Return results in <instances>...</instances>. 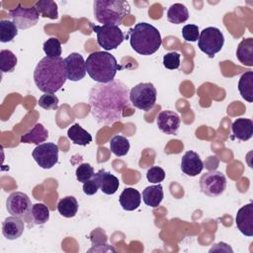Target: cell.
<instances>
[{"mask_svg": "<svg viewBox=\"0 0 253 253\" xmlns=\"http://www.w3.org/2000/svg\"><path fill=\"white\" fill-rule=\"evenodd\" d=\"M237 59L246 66H253V39H243L236 49Z\"/></svg>", "mask_w": 253, "mask_h": 253, "instance_id": "44dd1931", "label": "cell"}, {"mask_svg": "<svg viewBox=\"0 0 253 253\" xmlns=\"http://www.w3.org/2000/svg\"><path fill=\"white\" fill-rule=\"evenodd\" d=\"M32 155L40 167L50 169L58 161V146L52 142L41 143L35 147Z\"/></svg>", "mask_w": 253, "mask_h": 253, "instance_id": "8fae6325", "label": "cell"}, {"mask_svg": "<svg viewBox=\"0 0 253 253\" xmlns=\"http://www.w3.org/2000/svg\"><path fill=\"white\" fill-rule=\"evenodd\" d=\"M66 76L70 81H79L86 75V62L78 52H72L63 59Z\"/></svg>", "mask_w": 253, "mask_h": 253, "instance_id": "4fadbf2b", "label": "cell"}, {"mask_svg": "<svg viewBox=\"0 0 253 253\" xmlns=\"http://www.w3.org/2000/svg\"><path fill=\"white\" fill-rule=\"evenodd\" d=\"M164 178H165V171L158 166H153L149 168L146 172V179L150 183L158 184L162 182Z\"/></svg>", "mask_w": 253, "mask_h": 253, "instance_id": "74e56055", "label": "cell"}, {"mask_svg": "<svg viewBox=\"0 0 253 253\" xmlns=\"http://www.w3.org/2000/svg\"><path fill=\"white\" fill-rule=\"evenodd\" d=\"M8 16L18 29L26 30L38 23L40 14L36 7L25 8L22 5H18L15 9L9 11Z\"/></svg>", "mask_w": 253, "mask_h": 253, "instance_id": "7c38bea8", "label": "cell"}, {"mask_svg": "<svg viewBox=\"0 0 253 253\" xmlns=\"http://www.w3.org/2000/svg\"><path fill=\"white\" fill-rule=\"evenodd\" d=\"M18 59L16 55L9 49H2L0 51V69L2 72H12L16 65Z\"/></svg>", "mask_w": 253, "mask_h": 253, "instance_id": "1f68e13d", "label": "cell"}, {"mask_svg": "<svg viewBox=\"0 0 253 253\" xmlns=\"http://www.w3.org/2000/svg\"><path fill=\"white\" fill-rule=\"evenodd\" d=\"M182 36L187 42H197L200 37L199 27L193 24L184 26L182 29Z\"/></svg>", "mask_w": 253, "mask_h": 253, "instance_id": "d590c367", "label": "cell"}, {"mask_svg": "<svg viewBox=\"0 0 253 253\" xmlns=\"http://www.w3.org/2000/svg\"><path fill=\"white\" fill-rule=\"evenodd\" d=\"M163 187L158 183L146 187L142 192V200L144 204L150 208H156L163 200Z\"/></svg>", "mask_w": 253, "mask_h": 253, "instance_id": "7402d4cb", "label": "cell"}, {"mask_svg": "<svg viewBox=\"0 0 253 253\" xmlns=\"http://www.w3.org/2000/svg\"><path fill=\"white\" fill-rule=\"evenodd\" d=\"M98 189H99V184L94 176L89 181L83 183V192H84V194H86L88 196L95 195L97 193Z\"/></svg>", "mask_w": 253, "mask_h": 253, "instance_id": "f35d334b", "label": "cell"}, {"mask_svg": "<svg viewBox=\"0 0 253 253\" xmlns=\"http://www.w3.org/2000/svg\"><path fill=\"white\" fill-rule=\"evenodd\" d=\"M204 169V162L199 154L193 150L187 151L181 160V170L184 174L195 177L200 174Z\"/></svg>", "mask_w": 253, "mask_h": 253, "instance_id": "2e32d148", "label": "cell"}, {"mask_svg": "<svg viewBox=\"0 0 253 253\" xmlns=\"http://www.w3.org/2000/svg\"><path fill=\"white\" fill-rule=\"evenodd\" d=\"M157 126L166 134H176L180 126V117L173 111H162L157 116Z\"/></svg>", "mask_w": 253, "mask_h": 253, "instance_id": "9a60e30c", "label": "cell"}, {"mask_svg": "<svg viewBox=\"0 0 253 253\" xmlns=\"http://www.w3.org/2000/svg\"><path fill=\"white\" fill-rule=\"evenodd\" d=\"M47 136H48L47 129L42 124H37L30 131H28L26 134L22 135L21 142L22 143H35V144L39 145L42 142H44L47 139Z\"/></svg>", "mask_w": 253, "mask_h": 253, "instance_id": "603a6c76", "label": "cell"}, {"mask_svg": "<svg viewBox=\"0 0 253 253\" xmlns=\"http://www.w3.org/2000/svg\"><path fill=\"white\" fill-rule=\"evenodd\" d=\"M157 91L152 83H139L129 91L131 105L142 111H149L156 103Z\"/></svg>", "mask_w": 253, "mask_h": 253, "instance_id": "8992f818", "label": "cell"}, {"mask_svg": "<svg viewBox=\"0 0 253 253\" xmlns=\"http://www.w3.org/2000/svg\"><path fill=\"white\" fill-rule=\"evenodd\" d=\"M18 35V28L16 25L8 20L0 21V42H9Z\"/></svg>", "mask_w": 253, "mask_h": 253, "instance_id": "4dcf8cb0", "label": "cell"}, {"mask_svg": "<svg viewBox=\"0 0 253 253\" xmlns=\"http://www.w3.org/2000/svg\"><path fill=\"white\" fill-rule=\"evenodd\" d=\"M231 129L235 138L242 141H246L252 137L253 122L250 119L239 118L233 122Z\"/></svg>", "mask_w": 253, "mask_h": 253, "instance_id": "d6986e66", "label": "cell"}, {"mask_svg": "<svg viewBox=\"0 0 253 253\" xmlns=\"http://www.w3.org/2000/svg\"><path fill=\"white\" fill-rule=\"evenodd\" d=\"M90 27L97 34V42L105 50L116 49L125 40L123 31L116 25L96 26L90 24Z\"/></svg>", "mask_w": 253, "mask_h": 253, "instance_id": "52a82bcc", "label": "cell"}, {"mask_svg": "<svg viewBox=\"0 0 253 253\" xmlns=\"http://www.w3.org/2000/svg\"><path fill=\"white\" fill-rule=\"evenodd\" d=\"M24 221L18 216H9L5 218L2 223V234L8 240H15L19 238L24 232Z\"/></svg>", "mask_w": 253, "mask_h": 253, "instance_id": "ac0fdd59", "label": "cell"}, {"mask_svg": "<svg viewBox=\"0 0 253 253\" xmlns=\"http://www.w3.org/2000/svg\"><path fill=\"white\" fill-rule=\"evenodd\" d=\"M94 177L99 184V189L104 194L113 195L118 191L120 186V181L115 175L111 174L110 172H107L106 170L101 169L94 174Z\"/></svg>", "mask_w": 253, "mask_h": 253, "instance_id": "e0dca14e", "label": "cell"}, {"mask_svg": "<svg viewBox=\"0 0 253 253\" xmlns=\"http://www.w3.org/2000/svg\"><path fill=\"white\" fill-rule=\"evenodd\" d=\"M93 10L99 23L118 26L130 13V6L126 0H96Z\"/></svg>", "mask_w": 253, "mask_h": 253, "instance_id": "5b68a950", "label": "cell"}, {"mask_svg": "<svg viewBox=\"0 0 253 253\" xmlns=\"http://www.w3.org/2000/svg\"><path fill=\"white\" fill-rule=\"evenodd\" d=\"M57 211L64 217H73L78 211V202L73 196L62 198L57 204Z\"/></svg>", "mask_w": 253, "mask_h": 253, "instance_id": "4316f807", "label": "cell"}, {"mask_svg": "<svg viewBox=\"0 0 253 253\" xmlns=\"http://www.w3.org/2000/svg\"><path fill=\"white\" fill-rule=\"evenodd\" d=\"M224 43V37L221 31L215 27L204 29L199 37V48L209 57H214L215 53L221 50Z\"/></svg>", "mask_w": 253, "mask_h": 253, "instance_id": "ba28073f", "label": "cell"}, {"mask_svg": "<svg viewBox=\"0 0 253 253\" xmlns=\"http://www.w3.org/2000/svg\"><path fill=\"white\" fill-rule=\"evenodd\" d=\"M238 90L243 99L247 102H253V72L247 71L243 73L238 82Z\"/></svg>", "mask_w": 253, "mask_h": 253, "instance_id": "484cf974", "label": "cell"}, {"mask_svg": "<svg viewBox=\"0 0 253 253\" xmlns=\"http://www.w3.org/2000/svg\"><path fill=\"white\" fill-rule=\"evenodd\" d=\"M163 65L167 69L174 70L179 68L180 66V54L175 51H171L166 53L163 56Z\"/></svg>", "mask_w": 253, "mask_h": 253, "instance_id": "8d00e7d4", "label": "cell"}, {"mask_svg": "<svg viewBox=\"0 0 253 253\" xmlns=\"http://www.w3.org/2000/svg\"><path fill=\"white\" fill-rule=\"evenodd\" d=\"M88 100L97 123L109 126L123 118V112L129 105V90L124 82L114 79L93 86Z\"/></svg>", "mask_w": 253, "mask_h": 253, "instance_id": "6da1fadb", "label": "cell"}, {"mask_svg": "<svg viewBox=\"0 0 253 253\" xmlns=\"http://www.w3.org/2000/svg\"><path fill=\"white\" fill-rule=\"evenodd\" d=\"M86 71L98 83H108L114 80L117 71L122 68L115 56L107 51H94L86 59Z\"/></svg>", "mask_w": 253, "mask_h": 253, "instance_id": "277c9868", "label": "cell"}, {"mask_svg": "<svg viewBox=\"0 0 253 253\" xmlns=\"http://www.w3.org/2000/svg\"><path fill=\"white\" fill-rule=\"evenodd\" d=\"M237 229L245 236H253V203L240 208L235 216Z\"/></svg>", "mask_w": 253, "mask_h": 253, "instance_id": "5bb4252c", "label": "cell"}, {"mask_svg": "<svg viewBox=\"0 0 253 253\" xmlns=\"http://www.w3.org/2000/svg\"><path fill=\"white\" fill-rule=\"evenodd\" d=\"M141 202L140 193L133 188H126L119 198V203L125 211L136 210Z\"/></svg>", "mask_w": 253, "mask_h": 253, "instance_id": "ffe728a7", "label": "cell"}, {"mask_svg": "<svg viewBox=\"0 0 253 253\" xmlns=\"http://www.w3.org/2000/svg\"><path fill=\"white\" fill-rule=\"evenodd\" d=\"M35 7L38 10L39 14H41L43 18L57 19L58 17L57 5L52 0H40L36 2Z\"/></svg>", "mask_w": 253, "mask_h": 253, "instance_id": "83f0119b", "label": "cell"}, {"mask_svg": "<svg viewBox=\"0 0 253 253\" xmlns=\"http://www.w3.org/2000/svg\"><path fill=\"white\" fill-rule=\"evenodd\" d=\"M200 188L209 197L220 196L226 188V178L220 171H209L200 178Z\"/></svg>", "mask_w": 253, "mask_h": 253, "instance_id": "9c48e42d", "label": "cell"}, {"mask_svg": "<svg viewBox=\"0 0 253 253\" xmlns=\"http://www.w3.org/2000/svg\"><path fill=\"white\" fill-rule=\"evenodd\" d=\"M42 48L48 57L54 58L61 55V43L60 41L56 38H49L47 41H45L43 42Z\"/></svg>", "mask_w": 253, "mask_h": 253, "instance_id": "d6a6232c", "label": "cell"}, {"mask_svg": "<svg viewBox=\"0 0 253 253\" xmlns=\"http://www.w3.org/2000/svg\"><path fill=\"white\" fill-rule=\"evenodd\" d=\"M67 79L64 61L59 57H42L34 71L36 86L43 93L54 94L65 83Z\"/></svg>", "mask_w": 253, "mask_h": 253, "instance_id": "7a4b0ae2", "label": "cell"}, {"mask_svg": "<svg viewBox=\"0 0 253 253\" xmlns=\"http://www.w3.org/2000/svg\"><path fill=\"white\" fill-rule=\"evenodd\" d=\"M68 138L74 143L78 145H87L92 141L91 134L85 130L79 124H74L67 130Z\"/></svg>", "mask_w": 253, "mask_h": 253, "instance_id": "cb8c5ba5", "label": "cell"}, {"mask_svg": "<svg viewBox=\"0 0 253 253\" xmlns=\"http://www.w3.org/2000/svg\"><path fill=\"white\" fill-rule=\"evenodd\" d=\"M32 203L27 194L23 192H13L6 201V208L9 213L20 218L28 219L32 211Z\"/></svg>", "mask_w": 253, "mask_h": 253, "instance_id": "30bf717a", "label": "cell"}, {"mask_svg": "<svg viewBox=\"0 0 253 253\" xmlns=\"http://www.w3.org/2000/svg\"><path fill=\"white\" fill-rule=\"evenodd\" d=\"M131 48L141 55H150L156 52L162 44L159 31L148 23H138L127 32Z\"/></svg>", "mask_w": 253, "mask_h": 253, "instance_id": "3957f363", "label": "cell"}, {"mask_svg": "<svg viewBox=\"0 0 253 253\" xmlns=\"http://www.w3.org/2000/svg\"><path fill=\"white\" fill-rule=\"evenodd\" d=\"M75 174H76V178L79 182L85 183V182L89 181L90 179H92V177L94 176L95 173H94L93 167L89 163H82L77 167Z\"/></svg>", "mask_w": 253, "mask_h": 253, "instance_id": "e575fe53", "label": "cell"}, {"mask_svg": "<svg viewBox=\"0 0 253 253\" xmlns=\"http://www.w3.org/2000/svg\"><path fill=\"white\" fill-rule=\"evenodd\" d=\"M58 98L54 94L48 93L42 95L38 101L39 106L44 110H56L58 108Z\"/></svg>", "mask_w": 253, "mask_h": 253, "instance_id": "836d02e7", "label": "cell"}, {"mask_svg": "<svg viewBox=\"0 0 253 253\" xmlns=\"http://www.w3.org/2000/svg\"><path fill=\"white\" fill-rule=\"evenodd\" d=\"M189 19V12L185 5L182 3L172 4L167 11V20L170 23L179 25L185 23Z\"/></svg>", "mask_w": 253, "mask_h": 253, "instance_id": "d4e9b609", "label": "cell"}, {"mask_svg": "<svg viewBox=\"0 0 253 253\" xmlns=\"http://www.w3.org/2000/svg\"><path fill=\"white\" fill-rule=\"evenodd\" d=\"M110 149L118 157L125 156L129 150V141L123 135H115L110 140Z\"/></svg>", "mask_w": 253, "mask_h": 253, "instance_id": "f1b7e54d", "label": "cell"}, {"mask_svg": "<svg viewBox=\"0 0 253 253\" xmlns=\"http://www.w3.org/2000/svg\"><path fill=\"white\" fill-rule=\"evenodd\" d=\"M31 217L36 224H44L49 219V210L44 204L37 203L32 207Z\"/></svg>", "mask_w": 253, "mask_h": 253, "instance_id": "f546056e", "label": "cell"}]
</instances>
